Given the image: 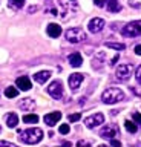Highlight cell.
<instances>
[{"mask_svg": "<svg viewBox=\"0 0 141 147\" xmlns=\"http://www.w3.org/2000/svg\"><path fill=\"white\" fill-rule=\"evenodd\" d=\"M42 138H43V130L38 127L28 129V130H23L20 133V140L25 144H37V142L42 141Z\"/></svg>", "mask_w": 141, "mask_h": 147, "instance_id": "obj_1", "label": "cell"}, {"mask_svg": "<svg viewBox=\"0 0 141 147\" xmlns=\"http://www.w3.org/2000/svg\"><path fill=\"white\" fill-rule=\"evenodd\" d=\"M101 100L104 104H115L118 101L124 100V92L121 89H118V87H109V89L103 92Z\"/></svg>", "mask_w": 141, "mask_h": 147, "instance_id": "obj_2", "label": "cell"}, {"mask_svg": "<svg viewBox=\"0 0 141 147\" xmlns=\"http://www.w3.org/2000/svg\"><path fill=\"white\" fill-rule=\"evenodd\" d=\"M86 38H88V35L81 28H71V29L66 31V40L69 43H80V41H84Z\"/></svg>", "mask_w": 141, "mask_h": 147, "instance_id": "obj_3", "label": "cell"}, {"mask_svg": "<svg viewBox=\"0 0 141 147\" xmlns=\"http://www.w3.org/2000/svg\"><path fill=\"white\" fill-rule=\"evenodd\" d=\"M121 34L124 37H138L141 35V20H135L127 23L126 26H123Z\"/></svg>", "mask_w": 141, "mask_h": 147, "instance_id": "obj_4", "label": "cell"}, {"mask_svg": "<svg viewBox=\"0 0 141 147\" xmlns=\"http://www.w3.org/2000/svg\"><path fill=\"white\" fill-rule=\"evenodd\" d=\"M132 71H134V66L132 64H120V66L117 67V80L120 81H127L132 75Z\"/></svg>", "mask_w": 141, "mask_h": 147, "instance_id": "obj_5", "label": "cell"}, {"mask_svg": "<svg viewBox=\"0 0 141 147\" xmlns=\"http://www.w3.org/2000/svg\"><path fill=\"white\" fill-rule=\"evenodd\" d=\"M48 94L55 100H61L63 96V84L61 81H52L51 84L48 86Z\"/></svg>", "mask_w": 141, "mask_h": 147, "instance_id": "obj_6", "label": "cell"}, {"mask_svg": "<svg viewBox=\"0 0 141 147\" xmlns=\"http://www.w3.org/2000/svg\"><path fill=\"white\" fill-rule=\"evenodd\" d=\"M118 133H120L118 126H115V124H107V126H104L101 130H100V136L106 138V140H112L113 136L118 135Z\"/></svg>", "mask_w": 141, "mask_h": 147, "instance_id": "obj_7", "label": "cell"}, {"mask_svg": "<svg viewBox=\"0 0 141 147\" xmlns=\"http://www.w3.org/2000/svg\"><path fill=\"white\" fill-rule=\"evenodd\" d=\"M103 123H104V115L103 113H94V115H90V117H88L84 119L86 127H89V129H94V127H97Z\"/></svg>", "mask_w": 141, "mask_h": 147, "instance_id": "obj_8", "label": "cell"}, {"mask_svg": "<svg viewBox=\"0 0 141 147\" xmlns=\"http://www.w3.org/2000/svg\"><path fill=\"white\" fill-rule=\"evenodd\" d=\"M84 80V75L83 74H72V75L69 77V87H71V90H77L80 87V84H81V81Z\"/></svg>", "mask_w": 141, "mask_h": 147, "instance_id": "obj_9", "label": "cell"}, {"mask_svg": "<svg viewBox=\"0 0 141 147\" xmlns=\"http://www.w3.org/2000/svg\"><path fill=\"white\" fill-rule=\"evenodd\" d=\"M88 28H89V31L92 32V34H97V32H100V31H103V28H104V20L103 18H92V20L89 22V25H88Z\"/></svg>", "mask_w": 141, "mask_h": 147, "instance_id": "obj_10", "label": "cell"}, {"mask_svg": "<svg viewBox=\"0 0 141 147\" xmlns=\"http://www.w3.org/2000/svg\"><path fill=\"white\" fill-rule=\"evenodd\" d=\"M60 118H61V112H51V113L45 115V123H46L49 127H52V126H55Z\"/></svg>", "mask_w": 141, "mask_h": 147, "instance_id": "obj_11", "label": "cell"}, {"mask_svg": "<svg viewBox=\"0 0 141 147\" xmlns=\"http://www.w3.org/2000/svg\"><path fill=\"white\" fill-rule=\"evenodd\" d=\"M61 34V26L57 25V23H49L48 25V35L51 38H57Z\"/></svg>", "mask_w": 141, "mask_h": 147, "instance_id": "obj_12", "label": "cell"}, {"mask_svg": "<svg viewBox=\"0 0 141 147\" xmlns=\"http://www.w3.org/2000/svg\"><path fill=\"white\" fill-rule=\"evenodd\" d=\"M19 107L22 110H25V112H31V110H34V107H35V101L32 98H23L19 103Z\"/></svg>", "mask_w": 141, "mask_h": 147, "instance_id": "obj_13", "label": "cell"}, {"mask_svg": "<svg viewBox=\"0 0 141 147\" xmlns=\"http://www.w3.org/2000/svg\"><path fill=\"white\" fill-rule=\"evenodd\" d=\"M16 84H17V87H19L20 90H29L31 87V81H29V78L28 77H19L16 80Z\"/></svg>", "mask_w": 141, "mask_h": 147, "instance_id": "obj_14", "label": "cell"}, {"mask_svg": "<svg viewBox=\"0 0 141 147\" xmlns=\"http://www.w3.org/2000/svg\"><path fill=\"white\" fill-rule=\"evenodd\" d=\"M67 60H69V64H71L72 67H80L81 63H83V57H81V54H78V52L71 54Z\"/></svg>", "mask_w": 141, "mask_h": 147, "instance_id": "obj_15", "label": "cell"}, {"mask_svg": "<svg viewBox=\"0 0 141 147\" xmlns=\"http://www.w3.org/2000/svg\"><path fill=\"white\" fill-rule=\"evenodd\" d=\"M51 77V72L49 71H42V72H37L34 75V80L37 81V83H40V84H43V83H46L48 81V78Z\"/></svg>", "mask_w": 141, "mask_h": 147, "instance_id": "obj_16", "label": "cell"}, {"mask_svg": "<svg viewBox=\"0 0 141 147\" xmlns=\"http://www.w3.org/2000/svg\"><path fill=\"white\" fill-rule=\"evenodd\" d=\"M17 124H19V117H17L16 113H9L6 117V126L9 129H14L17 127Z\"/></svg>", "mask_w": 141, "mask_h": 147, "instance_id": "obj_17", "label": "cell"}, {"mask_svg": "<svg viewBox=\"0 0 141 147\" xmlns=\"http://www.w3.org/2000/svg\"><path fill=\"white\" fill-rule=\"evenodd\" d=\"M107 9L111 12H118V11H121V5L117 0H107Z\"/></svg>", "mask_w": 141, "mask_h": 147, "instance_id": "obj_18", "label": "cell"}, {"mask_svg": "<svg viewBox=\"0 0 141 147\" xmlns=\"http://www.w3.org/2000/svg\"><path fill=\"white\" fill-rule=\"evenodd\" d=\"M23 121L25 123H31V124H37L38 123V117L35 113H28L23 117Z\"/></svg>", "mask_w": 141, "mask_h": 147, "instance_id": "obj_19", "label": "cell"}, {"mask_svg": "<svg viewBox=\"0 0 141 147\" xmlns=\"http://www.w3.org/2000/svg\"><path fill=\"white\" fill-rule=\"evenodd\" d=\"M124 126H126V130L127 132H130V133H136V130H138V127H136V124L134 123V121H127L124 123Z\"/></svg>", "mask_w": 141, "mask_h": 147, "instance_id": "obj_20", "label": "cell"}, {"mask_svg": "<svg viewBox=\"0 0 141 147\" xmlns=\"http://www.w3.org/2000/svg\"><path fill=\"white\" fill-rule=\"evenodd\" d=\"M106 48H109V49H117V51H123V49H126V46L123 45V43H112V41H107V43H106Z\"/></svg>", "mask_w": 141, "mask_h": 147, "instance_id": "obj_21", "label": "cell"}, {"mask_svg": "<svg viewBox=\"0 0 141 147\" xmlns=\"http://www.w3.org/2000/svg\"><path fill=\"white\" fill-rule=\"evenodd\" d=\"M5 95L8 96V98H14V96H17V95H19V90H17L16 87L9 86V87H6V90H5Z\"/></svg>", "mask_w": 141, "mask_h": 147, "instance_id": "obj_22", "label": "cell"}, {"mask_svg": "<svg viewBox=\"0 0 141 147\" xmlns=\"http://www.w3.org/2000/svg\"><path fill=\"white\" fill-rule=\"evenodd\" d=\"M25 2L26 0H9V6L14 8V9H20L25 5Z\"/></svg>", "mask_w": 141, "mask_h": 147, "instance_id": "obj_23", "label": "cell"}, {"mask_svg": "<svg viewBox=\"0 0 141 147\" xmlns=\"http://www.w3.org/2000/svg\"><path fill=\"white\" fill-rule=\"evenodd\" d=\"M69 130H71L69 124H61V126H60V133H61V135H66V133H69Z\"/></svg>", "mask_w": 141, "mask_h": 147, "instance_id": "obj_24", "label": "cell"}, {"mask_svg": "<svg viewBox=\"0 0 141 147\" xmlns=\"http://www.w3.org/2000/svg\"><path fill=\"white\" fill-rule=\"evenodd\" d=\"M132 118H134L135 124H138V126H141V113H138V112H134V115H132Z\"/></svg>", "mask_w": 141, "mask_h": 147, "instance_id": "obj_25", "label": "cell"}, {"mask_svg": "<svg viewBox=\"0 0 141 147\" xmlns=\"http://www.w3.org/2000/svg\"><path fill=\"white\" fill-rule=\"evenodd\" d=\"M135 78H136V81H138V84L141 86V64L138 67H136V72H135Z\"/></svg>", "mask_w": 141, "mask_h": 147, "instance_id": "obj_26", "label": "cell"}, {"mask_svg": "<svg viewBox=\"0 0 141 147\" xmlns=\"http://www.w3.org/2000/svg\"><path fill=\"white\" fill-rule=\"evenodd\" d=\"M80 118H81V113H72V115H69V121H71V123L78 121Z\"/></svg>", "mask_w": 141, "mask_h": 147, "instance_id": "obj_27", "label": "cell"}, {"mask_svg": "<svg viewBox=\"0 0 141 147\" xmlns=\"http://www.w3.org/2000/svg\"><path fill=\"white\" fill-rule=\"evenodd\" d=\"M0 146H8V147H16V144H12L9 141H0Z\"/></svg>", "mask_w": 141, "mask_h": 147, "instance_id": "obj_28", "label": "cell"}, {"mask_svg": "<svg viewBox=\"0 0 141 147\" xmlns=\"http://www.w3.org/2000/svg\"><path fill=\"white\" fill-rule=\"evenodd\" d=\"M94 3L97 5L98 8H103L104 6V3H103V0H94Z\"/></svg>", "mask_w": 141, "mask_h": 147, "instance_id": "obj_29", "label": "cell"}, {"mask_svg": "<svg viewBox=\"0 0 141 147\" xmlns=\"http://www.w3.org/2000/svg\"><path fill=\"white\" fill-rule=\"evenodd\" d=\"M77 146H90V142H88V141H78V142H77Z\"/></svg>", "mask_w": 141, "mask_h": 147, "instance_id": "obj_30", "label": "cell"}, {"mask_svg": "<svg viewBox=\"0 0 141 147\" xmlns=\"http://www.w3.org/2000/svg\"><path fill=\"white\" fill-rule=\"evenodd\" d=\"M111 146H121V142H120V141H117V140H113V138H112V140H111Z\"/></svg>", "mask_w": 141, "mask_h": 147, "instance_id": "obj_31", "label": "cell"}, {"mask_svg": "<svg viewBox=\"0 0 141 147\" xmlns=\"http://www.w3.org/2000/svg\"><path fill=\"white\" fill-rule=\"evenodd\" d=\"M135 54H136V55H141V45H138V46L135 48Z\"/></svg>", "mask_w": 141, "mask_h": 147, "instance_id": "obj_32", "label": "cell"}, {"mask_svg": "<svg viewBox=\"0 0 141 147\" xmlns=\"http://www.w3.org/2000/svg\"><path fill=\"white\" fill-rule=\"evenodd\" d=\"M117 60H118V55H115V57H113V58L111 60V63H109V64H111V66H113V64L117 63Z\"/></svg>", "mask_w": 141, "mask_h": 147, "instance_id": "obj_33", "label": "cell"}, {"mask_svg": "<svg viewBox=\"0 0 141 147\" xmlns=\"http://www.w3.org/2000/svg\"><path fill=\"white\" fill-rule=\"evenodd\" d=\"M0 130H2V127H0Z\"/></svg>", "mask_w": 141, "mask_h": 147, "instance_id": "obj_34", "label": "cell"}]
</instances>
